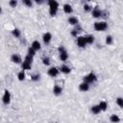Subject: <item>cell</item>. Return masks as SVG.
<instances>
[{"mask_svg": "<svg viewBox=\"0 0 123 123\" xmlns=\"http://www.w3.org/2000/svg\"><path fill=\"white\" fill-rule=\"evenodd\" d=\"M86 43L87 44H92L94 42V36H92V35L86 36Z\"/></svg>", "mask_w": 123, "mask_h": 123, "instance_id": "cell-21", "label": "cell"}, {"mask_svg": "<svg viewBox=\"0 0 123 123\" xmlns=\"http://www.w3.org/2000/svg\"><path fill=\"white\" fill-rule=\"evenodd\" d=\"M12 35L14 37H20V36H21V32H20L19 29L15 28V29H13V30L12 31Z\"/></svg>", "mask_w": 123, "mask_h": 123, "instance_id": "cell-23", "label": "cell"}, {"mask_svg": "<svg viewBox=\"0 0 123 123\" xmlns=\"http://www.w3.org/2000/svg\"><path fill=\"white\" fill-rule=\"evenodd\" d=\"M115 102H116V104H117L118 107H120L121 109H123V98L122 97H117L115 99Z\"/></svg>", "mask_w": 123, "mask_h": 123, "instance_id": "cell-25", "label": "cell"}, {"mask_svg": "<svg viewBox=\"0 0 123 123\" xmlns=\"http://www.w3.org/2000/svg\"><path fill=\"white\" fill-rule=\"evenodd\" d=\"M90 111H91V112H92L93 114H98V113H100V111H102L101 109H100V107H99V105H94V106H92L91 109H90Z\"/></svg>", "mask_w": 123, "mask_h": 123, "instance_id": "cell-18", "label": "cell"}, {"mask_svg": "<svg viewBox=\"0 0 123 123\" xmlns=\"http://www.w3.org/2000/svg\"><path fill=\"white\" fill-rule=\"evenodd\" d=\"M97 81V76L93 73V72H90V73H88L87 75H86L85 77H84V79H83V82H86V83H87V84H93L94 82H96Z\"/></svg>", "mask_w": 123, "mask_h": 123, "instance_id": "cell-3", "label": "cell"}, {"mask_svg": "<svg viewBox=\"0 0 123 123\" xmlns=\"http://www.w3.org/2000/svg\"><path fill=\"white\" fill-rule=\"evenodd\" d=\"M2 102L4 105H9L11 103V93L8 89H5L3 97H2Z\"/></svg>", "mask_w": 123, "mask_h": 123, "instance_id": "cell-5", "label": "cell"}, {"mask_svg": "<svg viewBox=\"0 0 123 123\" xmlns=\"http://www.w3.org/2000/svg\"><path fill=\"white\" fill-rule=\"evenodd\" d=\"M79 90L82 92H86L89 90V84L86 83V82H82L79 85Z\"/></svg>", "mask_w": 123, "mask_h": 123, "instance_id": "cell-10", "label": "cell"}, {"mask_svg": "<svg viewBox=\"0 0 123 123\" xmlns=\"http://www.w3.org/2000/svg\"><path fill=\"white\" fill-rule=\"evenodd\" d=\"M110 120H111V122H112V123H119V122H120V118H119V116L116 115V114H111V115L110 116Z\"/></svg>", "mask_w": 123, "mask_h": 123, "instance_id": "cell-19", "label": "cell"}, {"mask_svg": "<svg viewBox=\"0 0 123 123\" xmlns=\"http://www.w3.org/2000/svg\"><path fill=\"white\" fill-rule=\"evenodd\" d=\"M58 51H59V54H60V59H61V61H62V62H66V61L68 60V53H67L65 47L62 46V45H61V46H59Z\"/></svg>", "mask_w": 123, "mask_h": 123, "instance_id": "cell-2", "label": "cell"}, {"mask_svg": "<svg viewBox=\"0 0 123 123\" xmlns=\"http://www.w3.org/2000/svg\"><path fill=\"white\" fill-rule=\"evenodd\" d=\"M36 3H37V5H40V4L43 3V1H41V0H36Z\"/></svg>", "mask_w": 123, "mask_h": 123, "instance_id": "cell-34", "label": "cell"}, {"mask_svg": "<svg viewBox=\"0 0 123 123\" xmlns=\"http://www.w3.org/2000/svg\"><path fill=\"white\" fill-rule=\"evenodd\" d=\"M39 79H40V75H39L38 73L33 74V75L31 76V80H32L33 82H37V81H39Z\"/></svg>", "mask_w": 123, "mask_h": 123, "instance_id": "cell-27", "label": "cell"}, {"mask_svg": "<svg viewBox=\"0 0 123 123\" xmlns=\"http://www.w3.org/2000/svg\"><path fill=\"white\" fill-rule=\"evenodd\" d=\"M105 42H106V44H108V45H111V44L113 43V37H112L111 35L107 36V37H106V39H105Z\"/></svg>", "mask_w": 123, "mask_h": 123, "instance_id": "cell-24", "label": "cell"}, {"mask_svg": "<svg viewBox=\"0 0 123 123\" xmlns=\"http://www.w3.org/2000/svg\"><path fill=\"white\" fill-rule=\"evenodd\" d=\"M42 63L44 64V65H49L50 64V59H49V57H44V58H42Z\"/></svg>", "mask_w": 123, "mask_h": 123, "instance_id": "cell-31", "label": "cell"}, {"mask_svg": "<svg viewBox=\"0 0 123 123\" xmlns=\"http://www.w3.org/2000/svg\"><path fill=\"white\" fill-rule=\"evenodd\" d=\"M31 47L35 50V51H38L41 49V44L38 40H34L32 43H31Z\"/></svg>", "mask_w": 123, "mask_h": 123, "instance_id": "cell-14", "label": "cell"}, {"mask_svg": "<svg viewBox=\"0 0 123 123\" xmlns=\"http://www.w3.org/2000/svg\"><path fill=\"white\" fill-rule=\"evenodd\" d=\"M62 10H63L64 13H66V14H71L73 12V8L70 4H64L62 6Z\"/></svg>", "mask_w": 123, "mask_h": 123, "instance_id": "cell-11", "label": "cell"}, {"mask_svg": "<svg viewBox=\"0 0 123 123\" xmlns=\"http://www.w3.org/2000/svg\"><path fill=\"white\" fill-rule=\"evenodd\" d=\"M52 39V34L50 32H46L42 35V41L44 44H49Z\"/></svg>", "mask_w": 123, "mask_h": 123, "instance_id": "cell-8", "label": "cell"}, {"mask_svg": "<svg viewBox=\"0 0 123 123\" xmlns=\"http://www.w3.org/2000/svg\"><path fill=\"white\" fill-rule=\"evenodd\" d=\"M9 6L11 8H15L17 6V1L16 0H11V1H9Z\"/></svg>", "mask_w": 123, "mask_h": 123, "instance_id": "cell-32", "label": "cell"}, {"mask_svg": "<svg viewBox=\"0 0 123 123\" xmlns=\"http://www.w3.org/2000/svg\"><path fill=\"white\" fill-rule=\"evenodd\" d=\"M67 21H68V23L70 25H73V26L78 25V23H79V19L76 16H69L68 19H67Z\"/></svg>", "mask_w": 123, "mask_h": 123, "instance_id": "cell-17", "label": "cell"}, {"mask_svg": "<svg viewBox=\"0 0 123 123\" xmlns=\"http://www.w3.org/2000/svg\"><path fill=\"white\" fill-rule=\"evenodd\" d=\"M53 123H56V122H53Z\"/></svg>", "mask_w": 123, "mask_h": 123, "instance_id": "cell-35", "label": "cell"}, {"mask_svg": "<svg viewBox=\"0 0 123 123\" xmlns=\"http://www.w3.org/2000/svg\"><path fill=\"white\" fill-rule=\"evenodd\" d=\"M21 67H22V70H30L32 68V62L24 60L21 63Z\"/></svg>", "mask_w": 123, "mask_h": 123, "instance_id": "cell-13", "label": "cell"}, {"mask_svg": "<svg viewBox=\"0 0 123 123\" xmlns=\"http://www.w3.org/2000/svg\"><path fill=\"white\" fill-rule=\"evenodd\" d=\"M53 93H54V95H56V96L61 95V94L62 93V87L61 86H59V85H55V86H53Z\"/></svg>", "mask_w": 123, "mask_h": 123, "instance_id": "cell-12", "label": "cell"}, {"mask_svg": "<svg viewBox=\"0 0 123 123\" xmlns=\"http://www.w3.org/2000/svg\"><path fill=\"white\" fill-rule=\"evenodd\" d=\"M49 8H53V9H59V6H60V3L56 0H49L47 2Z\"/></svg>", "mask_w": 123, "mask_h": 123, "instance_id": "cell-16", "label": "cell"}, {"mask_svg": "<svg viewBox=\"0 0 123 123\" xmlns=\"http://www.w3.org/2000/svg\"><path fill=\"white\" fill-rule=\"evenodd\" d=\"M93 28L97 32H103L108 29V23L106 21H96L93 24Z\"/></svg>", "mask_w": 123, "mask_h": 123, "instance_id": "cell-1", "label": "cell"}, {"mask_svg": "<svg viewBox=\"0 0 123 123\" xmlns=\"http://www.w3.org/2000/svg\"><path fill=\"white\" fill-rule=\"evenodd\" d=\"M27 55H29V56H32V57H34L35 55H36V51L30 46L29 48H28V51H27Z\"/></svg>", "mask_w": 123, "mask_h": 123, "instance_id": "cell-30", "label": "cell"}, {"mask_svg": "<svg viewBox=\"0 0 123 123\" xmlns=\"http://www.w3.org/2000/svg\"><path fill=\"white\" fill-rule=\"evenodd\" d=\"M22 2H23V4H24L26 7H28V8H32V7H33V1H31V0H23Z\"/></svg>", "mask_w": 123, "mask_h": 123, "instance_id": "cell-29", "label": "cell"}, {"mask_svg": "<svg viewBox=\"0 0 123 123\" xmlns=\"http://www.w3.org/2000/svg\"><path fill=\"white\" fill-rule=\"evenodd\" d=\"M83 9H84V12H91V11H92V8H91V6H90L89 4H87V3L84 4V7H83Z\"/></svg>", "mask_w": 123, "mask_h": 123, "instance_id": "cell-26", "label": "cell"}, {"mask_svg": "<svg viewBox=\"0 0 123 123\" xmlns=\"http://www.w3.org/2000/svg\"><path fill=\"white\" fill-rule=\"evenodd\" d=\"M25 77H26V74H25V71H24V70H21V71L18 72V74H17V79H18V81H20V82L24 81V80H25Z\"/></svg>", "mask_w": 123, "mask_h": 123, "instance_id": "cell-20", "label": "cell"}, {"mask_svg": "<svg viewBox=\"0 0 123 123\" xmlns=\"http://www.w3.org/2000/svg\"><path fill=\"white\" fill-rule=\"evenodd\" d=\"M78 32H79V31H78L77 29H74V30H72V31H71V36H72V37H78Z\"/></svg>", "mask_w": 123, "mask_h": 123, "instance_id": "cell-33", "label": "cell"}, {"mask_svg": "<svg viewBox=\"0 0 123 123\" xmlns=\"http://www.w3.org/2000/svg\"><path fill=\"white\" fill-rule=\"evenodd\" d=\"M98 105H99V107H100V109H101L102 111H105L107 110V108H108V103L106 101H101Z\"/></svg>", "mask_w": 123, "mask_h": 123, "instance_id": "cell-22", "label": "cell"}, {"mask_svg": "<svg viewBox=\"0 0 123 123\" xmlns=\"http://www.w3.org/2000/svg\"><path fill=\"white\" fill-rule=\"evenodd\" d=\"M11 61H12L13 63H16V64L22 63V59H21V57H20L18 54H12V55L11 56Z\"/></svg>", "mask_w": 123, "mask_h": 123, "instance_id": "cell-9", "label": "cell"}, {"mask_svg": "<svg viewBox=\"0 0 123 123\" xmlns=\"http://www.w3.org/2000/svg\"><path fill=\"white\" fill-rule=\"evenodd\" d=\"M77 45L80 47V48H85L86 46V37H83V36H78L77 37Z\"/></svg>", "mask_w": 123, "mask_h": 123, "instance_id": "cell-4", "label": "cell"}, {"mask_svg": "<svg viewBox=\"0 0 123 123\" xmlns=\"http://www.w3.org/2000/svg\"><path fill=\"white\" fill-rule=\"evenodd\" d=\"M58 10H59V9H53V8H49V14H50L51 16H55V15H57Z\"/></svg>", "mask_w": 123, "mask_h": 123, "instance_id": "cell-28", "label": "cell"}, {"mask_svg": "<svg viewBox=\"0 0 123 123\" xmlns=\"http://www.w3.org/2000/svg\"><path fill=\"white\" fill-rule=\"evenodd\" d=\"M91 15H92V17H94V18H99V17H101V16L103 15V12H102V10H100L98 7H95V8L91 11Z\"/></svg>", "mask_w": 123, "mask_h": 123, "instance_id": "cell-7", "label": "cell"}, {"mask_svg": "<svg viewBox=\"0 0 123 123\" xmlns=\"http://www.w3.org/2000/svg\"><path fill=\"white\" fill-rule=\"evenodd\" d=\"M59 73H60V69H59L58 67H56V66L50 67V68L48 69V71H47V74H48L50 77H52V78L57 77V76L59 75Z\"/></svg>", "mask_w": 123, "mask_h": 123, "instance_id": "cell-6", "label": "cell"}, {"mask_svg": "<svg viewBox=\"0 0 123 123\" xmlns=\"http://www.w3.org/2000/svg\"><path fill=\"white\" fill-rule=\"evenodd\" d=\"M60 71H61L62 73H63V74H69V73L71 72V69H70V67H69L68 65H66V64H62L61 67H60Z\"/></svg>", "mask_w": 123, "mask_h": 123, "instance_id": "cell-15", "label": "cell"}]
</instances>
